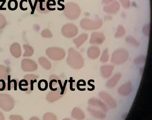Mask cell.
<instances>
[{
    "label": "cell",
    "mask_w": 152,
    "mask_h": 120,
    "mask_svg": "<svg viewBox=\"0 0 152 120\" xmlns=\"http://www.w3.org/2000/svg\"><path fill=\"white\" fill-rule=\"evenodd\" d=\"M88 110L95 118L103 119L107 116L108 108L107 105L100 100L91 99L88 101Z\"/></svg>",
    "instance_id": "obj_1"
},
{
    "label": "cell",
    "mask_w": 152,
    "mask_h": 120,
    "mask_svg": "<svg viewBox=\"0 0 152 120\" xmlns=\"http://www.w3.org/2000/svg\"><path fill=\"white\" fill-rule=\"evenodd\" d=\"M67 61L69 66L73 69H80L84 65V60L82 55L73 48L69 49Z\"/></svg>",
    "instance_id": "obj_2"
},
{
    "label": "cell",
    "mask_w": 152,
    "mask_h": 120,
    "mask_svg": "<svg viewBox=\"0 0 152 120\" xmlns=\"http://www.w3.org/2000/svg\"><path fill=\"white\" fill-rule=\"evenodd\" d=\"M64 14L70 20H75L81 13L79 6L75 2H68L64 7Z\"/></svg>",
    "instance_id": "obj_3"
},
{
    "label": "cell",
    "mask_w": 152,
    "mask_h": 120,
    "mask_svg": "<svg viewBox=\"0 0 152 120\" xmlns=\"http://www.w3.org/2000/svg\"><path fill=\"white\" fill-rule=\"evenodd\" d=\"M129 57L127 50L124 48H119L113 53L111 61L114 64H122L127 60Z\"/></svg>",
    "instance_id": "obj_4"
},
{
    "label": "cell",
    "mask_w": 152,
    "mask_h": 120,
    "mask_svg": "<svg viewBox=\"0 0 152 120\" xmlns=\"http://www.w3.org/2000/svg\"><path fill=\"white\" fill-rule=\"evenodd\" d=\"M103 24L102 21L100 19L97 20H91L90 19H83L80 23L82 29L86 30H93L100 29Z\"/></svg>",
    "instance_id": "obj_5"
},
{
    "label": "cell",
    "mask_w": 152,
    "mask_h": 120,
    "mask_svg": "<svg viewBox=\"0 0 152 120\" xmlns=\"http://www.w3.org/2000/svg\"><path fill=\"white\" fill-rule=\"evenodd\" d=\"M47 54L54 60H61L65 57V52L62 48H50L47 49Z\"/></svg>",
    "instance_id": "obj_6"
},
{
    "label": "cell",
    "mask_w": 152,
    "mask_h": 120,
    "mask_svg": "<svg viewBox=\"0 0 152 120\" xmlns=\"http://www.w3.org/2000/svg\"><path fill=\"white\" fill-rule=\"evenodd\" d=\"M61 31L62 34L65 37L72 38L77 35L78 29L77 27L74 24L67 23L63 27Z\"/></svg>",
    "instance_id": "obj_7"
},
{
    "label": "cell",
    "mask_w": 152,
    "mask_h": 120,
    "mask_svg": "<svg viewBox=\"0 0 152 120\" xmlns=\"http://www.w3.org/2000/svg\"><path fill=\"white\" fill-rule=\"evenodd\" d=\"M105 40V37L103 34L98 32H94L91 35L90 42L93 45H102Z\"/></svg>",
    "instance_id": "obj_8"
},
{
    "label": "cell",
    "mask_w": 152,
    "mask_h": 120,
    "mask_svg": "<svg viewBox=\"0 0 152 120\" xmlns=\"http://www.w3.org/2000/svg\"><path fill=\"white\" fill-rule=\"evenodd\" d=\"M99 94L100 97L104 100L111 108L113 109L116 107L117 104L115 100L108 94L105 92L102 91Z\"/></svg>",
    "instance_id": "obj_9"
},
{
    "label": "cell",
    "mask_w": 152,
    "mask_h": 120,
    "mask_svg": "<svg viewBox=\"0 0 152 120\" xmlns=\"http://www.w3.org/2000/svg\"><path fill=\"white\" fill-rule=\"evenodd\" d=\"M120 8V5L119 3L116 1H114L112 3H110L105 6L104 7V11L109 14H115L118 12Z\"/></svg>",
    "instance_id": "obj_10"
},
{
    "label": "cell",
    "mask_w": 152,
    "mask_h": 120,
    "mask_svg": "<svg viewBox=\"0 0 152 120\" xmlns=\"http://www.w3.org/2000/svg\"><path fill=\"white\" fill-rule=\"evenodd\" d=\"M132 86L130 82L124 84L119 88L118 92L121 96L126 97L132 92Z\"/></svg>",
    "instance_id": "obj_11"
},
{
    "label": "cell",
    "mask_w": 152,
    "mask_h": 120,
    "mask_svg": "<svg viewBox=\"0 0 152 120\" xmlns=\"http://www.w3.org/2000/svg\"><path fill=\"white\" fill-rule=\"evenodd\" d=\"M47 1L48 0H38L36 10L42 14H46L50 13V11L48 9L47 7Z\"/></svg>",
    "instance_id": "obj_12"
},
{
    "label": "cell",
    "mask_w": 152,
    "mask_h": 120,
    "mask_svg": "<svg viewBox=\"0 0 152 120\" xmlns=\"http://www.w3.org/2000/svg\"><path fill=\"white\" fill-rule=\"evenodd\" d=\"M114 67L113 65H107L102 66L101 68V72L103 78L107 79L109 78L113 73Z\"/></svg>",
    "instance_id": "obj_13"
},
{
    "label": "cell",
    "mask_w": 152,
    "mask_h": 120,
    "mask_svg": "<svg viewBox=\"0 0 152 120\" xmlns=\"http://www.w3.org/2000/svg\"><path fill=\"white\" fill-rule=\"evenodd\" d=\"M100 54V50L98 47L92 46L89 48L87 50V56L91 59H95L97 58Z\"/></svg>",
    "instance_id": "obj_14"
},
{
    "label": "cell",
    "mask_w": 152,
    "mask_h": 120,
    "mask_svg": "<svg viewBox=\"0 0 152 120\" xmlns=\"http://www.w3.org/2000/svg\"><path fill=\"white\" fill-rule=\"evenodd\" d=\"M121 77V74H115L111 79L108 81L107 82L106 84V86L109 88L112 89L117 85Z\"/></svg>",
    "instance_id": "obj_15"
},
{
    "label": "cell",
    "mask_w": 152,
    "mask_h": 120,
    "mask_svg": "<svg viewBox=\"0 0 152 120\" xmlns=\"http://www.w3.org/2000/svg\"><path fill=\"white\" fill-rule=\"evenodd\" d=\"M88 36L87 34H82L76 39L73 40V42L75 44L77 48H79L83 43L86 41L88 39Z\"/></svg>",
    "instance_id": "obj_16"
},
{
    "label": "cell",
    "mask_w": 152,
    "mask_h": 120,
    "mask_svg": "<svg viewBox=\"0 0 152 120\" xmlns=\"http://www.w3.org/2000/svg\"><path fill=\"white\" fill-rule=\"evenodd\" d=\"M72 117L77 120H83L85 118L84 112L79 108L75 107L71 113Z\"/></svg>",
    "instance_id": "obj_17"
},
{
    "label": "cell",
    "mask_w": 152,
    "mask_h": 120,
    "mask_svg": "<svg viewBox=\"0 0 152 120\" xmlns=\"http://www.w3.org/2000/svg\"><path fill=\"white\" fill-rule=\"evenodd\" d=\"M38 88L40 91H46L48 89V82L47 81L45 80H41L39 81L38 83Z\"/></svg>",
    "instance_id": "obj_18"
},
{
    "label": "cell",
    "mask_w": 152,
    "mask_h": 120,
    "mask_svg": "<svg viewBox=\"0 0 152 120\" xmlns=\"http://www.w3.org/2000/svg\"><path fill=\"white\" fill-rule=\"evenodd\" d=\"M18 4L17 0H9L7 4V7L9 10L15 11L18 8Z\"/></svg>",
    "instance_id": "obj_19"
},
{
    "label": "cell",
    "mask_w": 152,
    "mask_h": 120,
    "mask_svg": "<svg viewBox=\"0 0 152 120\" xmlns=\"http://www.w3.org/2000/svg\"><path fill=\"white\" fill-rule=\"evenodd\" d=\"M125 29L124 28V26L122 25H120L118 27L115 37V38H121V37H123L125 34Z\"/></svg>",
    "instance_id": "obj_20"
},
{
    "label": "cell",
    "mask_w": 152,
    "mask_h": 120,
    "mask_svg": "<svg viewBox=\"0 0 152 120\" xmlns=\"http://www.w3.org/2000/svg\"><path fill=\"white\" fill-rule=\"evenodd\" d=\"M126 41L130 45L135 47H138L139 46V43L132 36H128L126 37Z\"/></svg>",
    "instance_id": "obj_21"
},
{
    "label": "cell",
    "mask_w": 152,
    "mask_h": 120,
    "mask_svg": "<svg viewBox=\"0 0 152 120\" xmlns=\"http://www.w3.org/2000/svg\"><path fill=\"white\" fill-rule=\"evenodd\" d=\"M109 60V54L108 51V49H106L104 50L102 54V56H101V59L100 61L102 63H105L107 62Z\"/></svg>",
    "instance_id": "obj_22"
},
{
    "label": "cell",
    "mask_w": 152,
    "mask_h": 120,
    "mask_svg": "<svg viewBox=\"0 0 152 120\" xmlns=\"http://www.w3.org/2000/svg\"><path fill=\"white\" fill-rule=\"evenodd\" d=\"M28 83L27 80H25V79L21 80L19 82V85H18L19 89L23 91H28L27 88H23L22 86H28Z\"/></svg>",
    "instance_id": "obj_23"
},
{
    "label": "cell",
    "mask_w": 152,
    "mask_h": 120,
    "mask_svg": "<svg viewBox=\"0 0 152 120\" xmlns=\"http://www.w3.org/2000/svg\"><path fill=\"white\" fill-rule=\"evenodd\" d=\"M56 5V2L54 0H48L47 7L49 11H54L56 10V8H52L50 7V6H54Z\"/></svg>",
    "instance_id": "obj_24"
},
{
    "label": "cell",
    "mask_w": 152,
    "mask_h": 120,
    "mask_svg": "<svg viewBox=\"0 0 152 120\" xmlns=\"http://www.w3.org/2000/svg\"><path fill=\"white\" fill-rule=\"evenodd\" d=\"M6 24V19L3 14L0 13V29L5 27Z\"/></svg>",
    "instance_id": "obj_25"
},
{
    "label": "cell",
    "mask_w": 152,
    "mask_h": 120,
    "mask_svg": "<svg viewBox=\"0 0 152 120\" xmlns=\"http://www.w3.org/2000/svg\"><path fill=\"white\" fill-rule=\"evenodd\" d=\"M42 37H46V38L52 37V34L50 31L48 30H46L43 31L42 33Z\"/></svg>",
    "instance_id": "obj_26"
},
{
    "label": "cell",
    "mask_w": 152,
    "mask_h": 120,
    "mask_svg": "<svg viewBox=\"0 0 152 120\" xmlns=\"http://www.w3.org/2000/svg\"><path fill=\"white\" fill-rule=\"evenodd\" d=\"M123 7L125 8H129L130 5V0H119Z\"/></svg>",
    "instance_id": "obj_27"
},
{
    "label": "cell",
    "mask_w": 152,
    "mask_h": 120,
    "mask_svg": "<svg viewBox=\"0 0 152 120\" xmlns=\"http://www.w3.org/2000/svg\"><path fill=\"white\" fill-rule=\"evenodd\" d=\"M28 1L30 5V7H31V9H32V12H31V14H33L34 13V11L35 10L36 7V6H37V3H38V0H35L34 5H33V4H32L31 0H28Z\"/></svg>",
    "instance_id": "obj_28"
},
{
    "label": "cell",
    "mask_w": 152,
    "mask_h": 120,
    "mask_svg": "<svg viewBox=\"0 0 152 120\" xmlns=\"http://www.w3.org/2000/svg\"><path fill=\"white\" fill-rule=\"evenodd\" d=\"M86 86V83L84 80H80L78 81L77 83V87L78 90L80 91V86Z\"/></svg>",
    "instance_id": "obj_29"
},
{
    "label": "cell",
    "mask_w": 152,
    "mask_h": 120,
    "mask_svg": "<svg viewBox=\"0 0 152 120\" xmlns=\"http://www.w3.org/2000/svg\"><path fill=\"white\" fill-rule=\"evenodd\" d=\"M11 75H8V80H7V90L8 91H10L11 89V84L12 82H13V80H11Z\"/></svg>",
    "instance_id": "obj_30"
},
{
    "label": "cell",
    "mask_w": 152,
    "mask_h": 120,
    "mask_svg": "<svg viewBox=\"0 0 152 120\" xmlns=\"http://www.w3.org/2000/svg\"><path fill=\"white\" fill-rule=\"evenodd\" d=\"M27 0H21L20 2V4H19V7H20V9L22 10V11H27L28 10V7L26 8H23V2H27Z\"/></svg>",
    "instance_id": "obj_31"
},
{
    "label": "cell",
    "mask_w": 152,
    "mask_h": 120,
    "mask_svg": "<svg viewBox=\"0 0 152 120\" xmlns=\"http://www.w3.org/2000/svg\"><path fill=\"white\" fill-rule=\"evenodd\" d=\"M37 80L35 79L34 80H31L30 81V87H31V91H33L34 90V84L35 82H37Z\"/></svg>",
    "instance_id": "obj_32"
},
{
    "label": "cell",
    "mask_w": 152,
    "mask_h": 120,
    "mask_svg": "<svg viewBox=\"0 0 152 120\" xmlns=\"http://www.w3.org/2000/svg\"><path fill=\"white\" fill-rule=\"evenodd\" d=\"M0 2H2V4L0 6V10H6V8H3V6L6 2V0H0Z\"/></svg>",
    "instance_id": "obj_33"
},
{
    "label": "cell",
    "mask_w": 152,
    "mask_h": 120,
    "mask_svg": "<svg viewBox=\"0 0 152 120\" xmlns=\"http://www.w3.org/2000/svg\"><path fill=\"white\" fill-rule=\"evenodd\" d=\"M102 1L103 3L108 5V4H110L111 2H113L114 0H102Z\"/></svg>",
    "instance_id": "obj_34"
},
{
    "label": "cell",
    "mask_w": 152,
    "mask_h": 120,
    "mask_svg": "<svg viewBox=\"0 0 152 120\" xmlns=\"http://www.w3.org/2000/svg\"><path fill=\"white\" fill-rule=\"evenodd\" d=\"M14 83V91H17V82L15 80H13V82Z\"/></svg>",
    "instance_id": "obj_35"
}]
</instances>
